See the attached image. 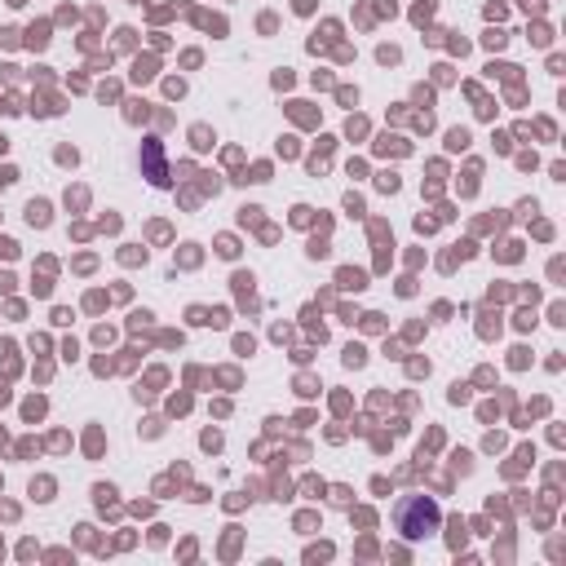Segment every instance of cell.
I'll use <instances>...</instances> for the list:
<instances>
[{"label":"cell","mask_w":566,"mask_h":566,"mask_svg":"<svg viewBox=\"0 0 566 566\" xmlns=\"http://www.w3.org/2000/svg\"><path fill=\"white\" fill-rule=\"evenodd\" d=\"M146 164H150V181H155V186H168L164 164H159V142H146Z\"/></svg>","instance_id":"2"},{"label":"cell","mask_w":566,"mask_h":566,"mask_svg":"<svg viewBox=\"0 0 566 566\" xmlns=\"http://www.w3.org/2000/svg\"><path fill=\"white\" fill-rule=\"evenodd\" d=\"M394 526H398L402 539H424L442 526V509L429 495H402L398 509H394Z\"/></svg>","instance_id":"1"}]
</instances>
